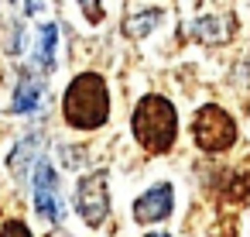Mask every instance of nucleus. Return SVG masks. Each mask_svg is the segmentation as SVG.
I'll list each match as a JSON object with an SVG mask.
<instances>
[{
    "label": "nucleus",
    "mask_w": 250,
    "mask_h": 237,
    "mask_svg": "<svg viewBox=\"0 0 250 237\" xmlns=\"http://www.w3.org/2000/svg\"><path fill=\"white\" fill-rule=\"evenodd\" d=\"M171 206H175L171 186H168V182H158V186H151L144 196H137V203H134V220H137V223H158V220H165V216L171 213Z\"/></svg>",
    "instance_id": "6"
},
{
    "label": "nucleus",
    "mask_w": 250,
    "mask_h": 237,
    "mask_svg": "<svg viewBox=\"0 0 250 237\" xmlns=\"http://www.w3.org/2000/svg\"><path fill=\"white\" fill-rule=\"evenodd\" d=\"M35 210L38 216H45L48 223L62 220V199H59V175L48 165V158H42L35 165Z\"/></svg>",
    "instance_id": "5"
},
{
    "label": "nucleus",
    "mask_w": 250,
    "mask_h": 237,
    "mask_svg": "<svg viewBox=\"0 0 250 237\" xmlns=\"http://www.w3.org/2000/svg\"><path fill=\"white\" fill-rule=\"evenodd\" d=\"M42 96H45V79L24 72L21 83H18V90H14V103H11V110H14V114H35L38 103H42Z\"/></svg>",
    "instance_id": "8"
},
{
    "label": "nucleus",
    "mask_w": 250,
    "mask_h": 237,
    "mask_svg": "<svg viewBox=\"0 0 250 237\" xmlns=\"http://www.w3.org/2000/svg\"><path fill=\"white\" fill-rule=\"evenodd\" d=\"M45 11V0H24V14L28 18H35V14H42Z\"/></svg>",
    "instance_id": "16"
},
{
    "label": "nucleus",
    "mask_w": 250,
    "mask_h": 237,
    "mask_svg": "<svg viewBox=\"0 0 250 237\" xmlns=\"http://www.w3.org/2000/svg\"><path fill=\"white\" fill-rule=\"evenodd\" d=\"M62 114L69 120V127L76 131H96L106 124L110 117V93H106V79L100 72H83L65 86L62 96Z\"/></svg>",
    "instance_id": "1"
},
{
    "label": "nucleus",
    "mask_w": 250,
    "mask_h": 237,
    "mask_svg": "<svg viewBox=\"0 0 250 237\" xmlns=\"http://www.w3.org/2000/svg\"><path fill=\"white\" fill-rule=\"evenodd\" d=\"M161 11L158 7H147V11H141V14H134L127 24H124V31H127V38H144V35H151L158 24H161Z\"/></svg>",
    "instance_id": "10"
},
{
    "label": "nucleus",
    "mask_w": 250,
    "mask_h": 237,
    "mask_svg": "<svg viewBox=\"0 0 250 237\" xmlns=\"http://www.w3.org/2000/svg\"><path fill=\"white\" fill-rule=\"evenodd\" d=\"M21 48H24V24H18V31H14V42H11V48H7V52H11V55H18Z\"/></svg>",
    "instance_id": "14"
},
{
    "label": "nucleus",
    "mask_w": 250,
    "mask_h": 237,
    "mask_svg": "<svg viewBox=\"0 0 250 237\" xmlns=\"http://www.w3.org/2000/svg\"><path fill=\"white\" fill-rule=\"evenodd\" d=\"M130 127H134V138H137L141 148L168 151L175 144V134H178V117H175V107L165 96H144L134 107Z\"/></svg>",
    "instance_id": "2"
},
{
    "label": "nucleus",
    "mask_w": 250,
    "mask_h": 237,
    "mask_svg": "<svg viewBox=\"0 0 250 237\" xmlns=\"http://www.w3.org/2000/svg\"><path fill=\"white\" fill-rule=\"evenodd\" d=\"M0 237H31V230L21 220H7L4 227H0Z\"/></svg>",
    "instance_id": "13"
},
{
    "label": "nucleus",
    "mask_w": 250,
    "mask_h": 237,
    "mask_svg": "<svg viewBox=\"0 0 250 237\" xmlns=\"http://www.w3.org/2000/svg\"><path fill=\"white\" fill-rule=\"evenodd\" d=\"M192 138H195V144L202 151H226L236 141V120L223 107L206 103L192 120Z\"/></svg>",
    "instance_id": "3"
},
{
    "label": "nucleus",
    "mask_w": 250,
    "mask_h": 237,
    "mask_svg": "<svg viewBox=\"0 0 250 237\" xmlns=\"http://www.w3.org/2000/svg\"><path fill=\"white\" fill-rule=\"evenodd\" d=\"M144 237H168V234H144Z\"/></svg>",
    "instance_id": "17"
},
{
    "label": "nucleus",
    "mask_w": 250,
    "mask_h": 237,
    "mask_svg": "<svg viewBox=\"0 0 250 237\" xmlns=\"http://www.w3.org/2000/svg\"><path fill=\"white\" fill-rule=\"evenodd\" d=\"M38 52H35V59H38V66L45 69V72H52L55 69V48H59V24L55 21H45L42 28H38V45H35Z\"/></svg>",
    "instance_id": "9"
},
{
    "label": "nucleus",
    "mask_w": 250,
    "mask_h": 237,
    "mask_svg": "<svg viewBox=\"0 0 250 237\" xmlns=\"http://www.w3.org/2000/svg\"><path fill=\"white\" fill-rule=\"evenodd\" d=\"M79 7H83V14H86L89 24H100L103 21V0H79Z\"/></svg>",
    "instance_id": "12"
},
{
    "label": "nucleus",
    "mask_w": 250,
    "mask_h": 237,
    "mask_svg": "<svg viewBox=\"0 0 250 237\" xmlns=\"http://www.w3.org/2000/svg\"><path fill=\"white\" fill-rule=\"evenodd\" d=\"M192 35H195L199 42H209V45H212V42H223L229 31L223 28V21H219V18H199V21L192 24Z\"/></svg>",
    "instance_id": "11"
},
{
    "label": "nucleus",
    "mask_w": 250,
    "mask_h": 237,
    "mask_svg": "<svg viewBox=\"0 0 250 237\" xmlns=\"http://www.w3.org/2000/svg\"><path fill=\"white\" fill-rule=\"evenodd\" d=\"M42 151H45V134H42V131H31V134L11 151V158H7L14 179H28V172L42 162Z\"/></svg>",
    "instance_id": "7"
},
{
    "label": "nucleus",
    "mask_w": 250,
    "mask_h": 237,
    "mask_svg": "<svg viewBox=\"0 0 250 237\" xmlns=\"http://www.w3.org/2000/svg\"><path fill=\"white\" fill-rule=\"evenodd\" d=\"M76 210L89 227H103L110 216V192H106V172H93L76 186Z\"/></svg>",
    "instance_id": "4"
},
{
    "label": "nucleus",
    "mask_w": 250,
    "mask_h": 237,
    "mask_svg": "<svg viewBox=\"0 0 250 237\" xmlns=\"http://www.w3.org/2000/svg\"><path fill=\"white\" fill-rule=\"evenodd\" d=\"M62 155H65V165L69 168H76V165H83L86 158H83V151H72V148H62Z\"/></svg>",
    "instance_id": "15"
}]
</instances>
